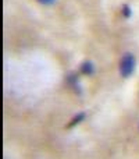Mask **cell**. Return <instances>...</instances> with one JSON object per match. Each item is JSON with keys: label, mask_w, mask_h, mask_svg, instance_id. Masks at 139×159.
I'll return each instance as SVG.
<instances>
[{"label": "cell", "mask_w": 139, "mask_h": 159, "mask_svg": "<svg viewBox=\"0 0 139 159\" xmlns=\"http://www.w3.org/2000/svg\"><path fill=\"white\" fill-rule=\"evenodd\" d=\"M134 69H135V57L131 53L124 55L123 59H121V63H120L121 74H123L124 77H129V75L134 73Z\"/></svg>", "instance_id": "6da1fadb"}, {"label": "cell", "mask_w": 139, "mask_h": 159, "mask_svg": "<svg viewBox=\"0 0 139 159\" xmlns=\"http://www.w3.org/2000/svg\"><path fill=\"white\" fill-rule=\"evenodd\" d=\"M81 70H82V73H85V74H92L93 73V64L89 63V61H86V63L82 64Z\"/></svg>", "instance_id": "7a4b0ae2"}, {"label": "cell", "mask_w": 139, "mask_h": 159, "mask_svg": "<svg viewBox=\"0 0 139 159\" xmlns=\"http://www.w3.org/2000/svg\"><path fill=\"white\" fill-rule=\"evenodd\" d=\"M84 117H85V115H84V113H79V115L76 116V117L74 119V120H72V121H71V123H70V126H75V124L78 123V121H81V120H82V119H84Z\"/></svg>", "instance_id": "3957f363"}, {"label": "cell", "mask_w": 139, "mask_h": 159, "mask_svg": "<svg viewBox=\"0 0 139 159\" xmlns=\"http://www.w3.org/2000/svg\"><path fill=\"white\" fill-rule=\"evenodd\" d=\"M41 4H53V3L56 2V0H38Z\"/></svg>", "instance_id": "277c9868"}, {"label": "cell", "mask_w": 139, "mask_h": 159, "mask_svg": "<svg viewBox=\"0 0 139 159\" xmlns=\"http://www.w3.org/2000/svg\"><path fill=\"white\" fill-rule=\"evenodd\" d=\"M123 10H124V16H127V17H128L129 14H131V10H129V7H128V6H124V8H123Z\"/></svg>", "instance_id": "5b68a950"}]
</instances>
